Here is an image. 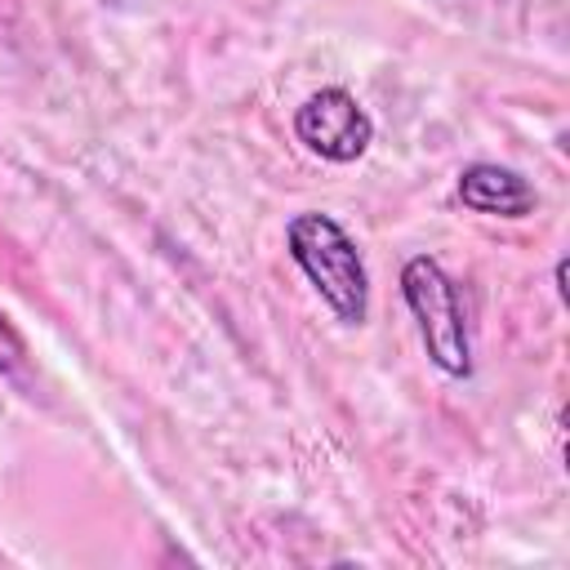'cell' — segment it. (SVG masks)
<instances>
[{"label":"cell","instance_id":"277c9868","mask_svg":"<svg viewBox=\"0 0 570 570\" xmlns=\"http://www.w3.org/2000/svg\"><path fill=\"white\" fill-rule=\"evenodd\" d=\"M454 191H459L463 209L490 214V218H525V214H534V205H539L534 187H530L517 169L494 165V160L468 165V169L459 174V187H454Z\"/></svg>","mask_w":570,"mask_h":570},{"label":"cell","instance_id":"3957f363","mask_svg":"<svg viewBox=\"0 0 570 570\" xmlns=\"http://www.w3.org/2000/svg\"><path fill=\"white\" fill-rule=\"evenodd\" d=\"M294 138L330 165H352L370 151L374 120H370V111L361 107V98L352 89L325 85V89L307 94L294 107Z\"/></svg>","mask_w":570,"mask_h":570},{"label":"cell","instance_id":"6da1fadb","mask_svg":"<svg viewBox=\"0 0 570 570\" xmlns=\"http://www.w3.org/2000/svg\"><path fill=\"white\" fill-rule=\"evenodd\" d=\"M285 249L321 303L343 325L370 321V272L347 227L325 209H303L285 223Z\"/></svg>","mask_w":570,"mask_h":570},{"label":"cell","instance_id":"7a4b0ae2","mask_svg":"<svg viewBox=\"0 0 570 570\" xmlns=\"http://www.w3.org/2000/svg\"><path fill=\"white\" fill-rule=\"evenodd\" d=\"M401 298H405V307L414 316V330H419V343H423L428 361L445 379H459V383L472 379V338H468L459 285L450 281V272L432 254L405 258Z\"/></svg>","mask_w":570,"mask_h":570},{"label":"cell","instance_id":"5b68a950","mask_svg":"<svg viewBox=\"0 0 570 570\" xmlns=\"http://www.w3.org/2000/svg\"><path fill=\"white\" fill-rule=\"evenodd\" d=\"M27 365V343L13 330V321L0 312V374H18Z\"/></svg>","mask_w":570,"mask_h":570}]
</instances>
